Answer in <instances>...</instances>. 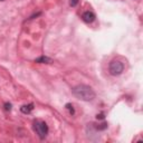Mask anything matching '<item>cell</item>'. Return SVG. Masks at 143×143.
I'll return each mask as SVG.
<instances>
[{
  "label": "cell",
  "instance_id": "cell-9",
  "mask_svg": "<svg viewBox=\"0 0 143 143\" xmlns=\"http://www.w3.org/2000/svg\"><path fill=\"white\" fill-rule=\"evenodd\" d=\"M106 128H107V124H106V123H103V124H101V126H97L99 130H104Z\"/></svg>",
  "mask_w": 143,
  "mask_h": 143
},
{
  "label": "cell",
  "instance_id": "cell-4",
  "mask_svg": "<svg viewBox=\"0 0 143 143\" xmlns=\"http://www.w3.org/2000/svg\"><path fill=\"white\" fill-rule=\"evenodd\" d=\"M82 18L85 22L91 24V22H93L95 20V15H94V12H92V11H85V12L83 13Z\"/></svg>",
  "mask_w": 143,
  "mask_h": 143
},
{
  "label": "cell",
  "instance_id": "cell-11",
  "mask_svg": "<svg viewBox=\"0 0 143 143\" xmlns=\"http://www.w3.org/2000/svg\"><path fill=\"white\" fill-rule=\"evenodd\" d=\"M97 119H101V120H102V119H104V114H97Z\"/></svg>",
  "mask_w": 143,
  "mask_h": 143
},
{
  "label": "cell",
  "instance_id": "cell-2",
  "mask_svg": "<svg viewBox=\"0 0 143 143\" xmlns=\"http://www.w3.org/2000/svg\"><path fill=\"white\" fill-rule=\"evenodd\" d=\"M108 71H110V74L113 75V76H119V75H121L123 71H124V64L120 60L114 59L110 63Z\"/></svg>",
  "mask_w": 143,
  "mask_h": 143
},
{
  "label": "cell",
  "instance_id": "cell-5",
  "mask_svg": "<svg viewBox=\"0 0 143 143\" xmlns=\"http://www.w3.org/2000/svg\"><path fill=\"white\" fill-rule=\"evenodd\" d=\"M52 61H53L52 58L47 57V56H40V57L35 59V63H38V64H50Z\"/></svg>",
  "mask_w": 143,
  "mask_h": 143
},
{
  "label": "cell",
  "instance_id": "cell-6",
  "mask_svg": "<svg viewBox=\"0 0 143 143\" xmlns=\"http://www.w3.org/2000/svg\"><path fill=\"white\" fill-rule=\"evenodd\" d=\"M33 110H34V104H33V103H30V104H27V105H22L21 107H20V111H21L24 114H29Z\"/></svg>",
  "mask_w": 143,
  "mask_h": 143
},
{
  "label": "cell",
  "instance_id": "cell-8",
  "mask_svg": "<svg viewBox=\"0 0 143 143\" xmlns=\"http://www.w3.org/2000/svg\"><path fill=\"white\" fill-rule=\"evenodd\" d=\"M78 2H80V0H69V5H71V7H76Z\"/></svg>",
  "mask_w": 143,
  "mask_h": 143
},
{
  "label": "cell",
  "instance_id": "cell-12",
  "mask_svg": "<svg viewBox=\"0 0 143 143\" xmlns=\"http://www.w3.org/2000/svg\"><path fill=\"white\" fill-rule=\"evenodd\" d=\"M0 1H4V0H0Z\"/></svg>",
  "mask_w": 143,
  "mask_h": 143
},
{
  "label": "cell",
  "instance_id": "cell-1",
  "mask_svg": "<svg viewBox=\"0 0 143 143\" xmlns=\"http://www.w3.org/2000/svg\"><path fill=\"white\" fill-rule=\"evenodd\" d=\"M73 94L77 97V99L82 100V101H86V102H89V101H93L95 99V92L94 89L88 85H84V84H81V85H77L73 88Z\"/></svg>",
  "mask_w": 143,
  "mask_h": 143
},
{
  "label": "cell",
  "instance_id": "cell-10",
  "mask_svg": "<svg viewBox=\"0 0 143 143\" xmlns=\"http://www.w3.org/2000/svg\"><path fill=\"white\" fill-rule=\"evenodd\" d=\"M5 110H6V111H10V110H11V104H8V103H6V104H5Z\"/></svg>",
  "mask_w": 143,
  "mask_h": 143
},
{
  "label": "cell",
  "instance_id": "cell-7",
  "mask_svg": "<svg viewBox=\"0 0 143 143\" xmlns=\"http://www.w3.org/2000/svg\"><path fill=\"white\" fill-rule=\"evenodd\" d=\"M66 108L69 111V113H71V114H74L75 113V111H74V108H73V105L72 104H66Z\"/></svg>",
  "mask_w": 143,
  "mask_h": 143
},
{
  "label": "cell",
  "instance_id": "cell-3",
  "mask_svg": "<svg viewBox=\"0 0 143 143\" xmlns=\"http://www.w3.org/2000/svg\"><path fill=\"white\" fill-rule=\"evenodd\" d=\"M34 130L38 134V136L41 140L45 139L48 134V125L43 121H36L34 123Z\"/></svg>",
  "mask_w": 143,
  "mask_h": 143
}]
</instances>
